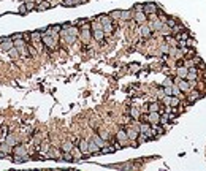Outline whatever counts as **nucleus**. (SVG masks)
<instances>
[{"instance_id":"a211bd4d","label":"nucleus","mask_w":206,"mask_h":171,"mask_svg":"<svg viewBox=\"0 0 206 171\" xmlns=\"http://www.w3.org/2000/svg\"><path fill=\"white\" fill-rule=\"evenodd\" d=\"M100 151H102V149H100V146L97 144L95 141H94V140L89 141V152H91V155H92V154H100Z\"/></svg>"},{"instance_id":"c85d7f7f","label":"nucleus","mask_w":206,"mask_h":171,"mask_svg":"<svg viewBox=\"0 0 206 171\" xmlns=\"http://www.w3.org/2000/svg\"><path fill=\"white\" fill-rule=\"evenodd\" d=\"M49 149H51V147H49V143H48V141H43V143H40V147H38V151H40L41 154H46Z\"/></svg>"},{"instance_id":"58836bf2","label":"nucleus","mask_w":206,"mask_h":171,"mask_svg":"<svg viewBox=\"0 0 206 171\" xmlns=\"http://www.w3.org/2000/svg\"><path fill=\"white\" fill-rule=\"evenodd\" d=\"M149 111H160V105L157 102H154L149 105Z\"/></svg>"},{"instance_id":"c03bdc74","label":"nucleus","mask_w":206,"mask_h":171,"mask_svg":"<svg viewBox=\"0 0 206 171\" xmlns=\"http://www.w3.org/2000/svg\"><path fill=\"white\" fill-rule=\"evenodd\" d=\"M19 13H21V14H27V13H29V10H27L25 3H24V5H21V7H19Z\"/></svg>"},{"instance_id":"f8f14e48","label":"nucleus","mask_w":206,"mask_h":171,"mask_svg":"<svg viewBox=\"0 0 206 171\" xmlns=\"http://www.w3.org/2000/svg\"><path fill=\"white\" fill-rule=\"evenodd\" d=\"M143 11L146 13L148 16L149 14H154V13H157L159 11V8H157V5L152 3V2H149V3H144V8H143Z\"/></svg>"},{"instance_id":"bb28decb","label":"nucleus","mask_w":206,"mask_h":171,"mask_svg":"<svg viewBox=\"0 0 206 171\" xmlns=\"http://www.w3.org/2000/svg\"><path fill=\"white\" fill-rule=\"evenodd\" d=\"M8 54L11 56V59H18V57H21V52H19V49L16 48V46H13V48H11L10 51H8Z\"/></svg>"},{"instance_id":"f704fd0d","label":"nucleus","mask_w":206,"mask_h":171,"mask_svg":"<svg viewBox=\"0 0 206 171\" xmlns=\"http://www.w3.org/2000/svg\"><path fill=\"white\" fill-rule=\"evenodd\" d=\"M187 38H189V32H186V30H182V32H179V34H176V40H178V41L187 40Z\"/></svg>"},{"instance_id":"e433bc0d","label":"nucleus","mask_w":206,"mask_h":171,"mask_svg":"<svg viewBox=\"0 0 206 171\" xmlns=\"http://www.w3.org/2000/svg\"><path fill=\"white\" fill-rule=\"evenodd\" d=\"M98 135H100V138H102L103 141H109V140H111V136H109V133H108L106 130H102Z\"/></svg>"},{"instance_id":"9b49d317","label":"nucleus","mask_w":206,"mask_h":171,"mask_svg":"<svg viewBox=\"0 0 206 171\" xmlns=\"http://www.w3.org/2000/svg\"><path fill=\"white\" fill-rule=\"evenodd\" d=\"M105 32H103V29H92V38L95 41H98V43H102L103 40H105Z\"/></svg>"},{"instance_id":"412c9836","label":"nucleus","mask_w":206,"mask_h":171,"mask_svg":"<svg viewBox=\"0 0 206 171\" xmlns=\"http://www.w3.org/2000/svg\"><path fill=\"white\" fill-rule=\"evenodd\" d=\"M129 114H130V117L132 119H135V120H138L140 119V116H141V109L140 108H130V111H129Z\"/></svg>"},{"instance_id":"79ce46f5","label":"nucleus","mask_w":206,"mask_h":171,"mask_svg":"<svg viewBox=\"0 0 206 171\" xmlns=\"http://www.w3.org/2000/svg\"><path fill=\"white\" fill-rule=\"evenodd\" d=\"M186 46H189V48H195L197 43H195V40H192V38H187V40H186Z\"/></svg>"},{"instance_id":"49530a36","label":"nucleus","mask_w":206,"mask_h":171,"mask_svg":"<svg viewBox=\"0 0 206 171\" xmlns=\"http://www.w3.org/2000/svg\"><path fill=\"white\" fill-rule=\"evenodd\" d=\"M166 24H168V25L171 27V29H173V27H175V25H176L178 22H176V21H175V19H168V21H166Z\"/></svg>"},{"instance_id":"c9c22d12","label":"nucleus","mask_w":206,"mask_h":171,"mask_svg":"<svg viewBox=\"0 0 206 171\" xmlns=\"http://www.w3.org/2000/svg\"><path fill=\"white\" fill-rule=\"evenodd\" d=\"M109 16H111V18H113V21H114V19L118 21V19H121L122 11H121V10H114V11H111V13H109Z\"/></svg>"},{"instance_id":"ddd939ff","label":"nucleus","mask_w":206,"mask_h":171,"mask_svg":"<svg viewBox=\"0 0 206 171\" xmlns=\"http://www.w3.org/2000/svg\"><path fill=\"white\" fill-rule=\"evenodd\" d=\"M76 146L81 149L82 155H91V152H89V141L87 140H79V143H78Z\"/></svg>"},{"instance_id":"7c9ffc66","label":"nucleus","mask_w":206,"mask_h":171,"mask_svg":"<svg viewBox=\"0 0 206 171\" xmlns=\"http://www.w3.org/2000/svg\"><path fill=\"white\" fill-rule=\"evenodd\" d=\"M62 5L64 7H76V5H79V0H62Z\"/></svg>"},{"instance_id":"a878e982","label":"nucleus","mask_w":206,"mask_h":171,"mask_svg":"<svg viewBox=\"0 0 206 171\" xmlns=\"http://www.w3.org/2000/svg\"><path fill=\"white\" fill-rule=\"evenodd\" d=\"M165 43H168L170 46H175V48H178V43H179V41L176 40V37L173 38L171 35H166V37H165Z\"/></svg>"},{"instance_id":"f3484780","label":"nucleus","mask_w":206,"mask_h":171,"mask_svg":"<svg viewBox=\"0 0 206 171\" xmlns=\"http://www.w3.org/2000/svg\"><path fill=\"white\" fill-rule=\"evenodd\" d=\"M187 75H189V68L186 67V65H181V67H178V70H176V76H179V78L186 79V78H187Z\"/></svg>"},{"instance_id":"aec40b11","label":"nucleus","mask_w":206,"mask_h":171,"mask_svg":"<svg viewBox=\"0 0 206 171\" xmlns=\"http://www.w3.org/2000/svg\"><path fill=\"white\" fill-rule=\"evenodd\" d=\"M30 40H32V43H37V41H41V40H43V34H41V30H37V32H32V34H30Z\"/></svg>"},{"instance_id":"39448f33","label":"nucleus","mask_w":206,"mask_h":171,"mask_svg":"<svg viewBox=\"0 0 206 171\" xmlns=\"http://www.w3.org/2000/svg\"><path fill=\"white\" fill-rule=\"evenodd\" d=\"M175 82H176L178 86H179V89H181L182 92H189V90L192 89V87H190V82H189V79H182V78H179V76H176Z\"/></svg>"},{"instance_id":"473e14b6","label":"nucleus","mask_w":206,"mask_h":171,"mask_svg":"<svg viewBox=\"0 0 206 171\" xmlns=\"http://www.w3.org/2000/svg\"><path fill=\"white\" fill-rule=\"evenodd\" d=\"M62 160H65V162H75V157L71 152H62Z\"/></svg>"},{"instance_id":"9d476101","label":"nucleus","mask_w":206,"mask_h":171,"mask_svg":"<svg viewBox=\"0 0 206 171\" xmlns=\"http://www.w3.org/2000/svg\"><path fill=\"white\" fill-rule=\"evenodd\" d=\"M148 122L151 124V125L160 124V113H159V111H149V114H148Z\"/></svg>"},{"instance_id":"1a4fd4ad","label":"nucleus","mask_w":206,"mask_h":171,"mask_svg":"<svg viewBox=\"0 0 206 171\" xmlns=\"http://www.w3.org/2000/svg\"><path fill=\"white\" fill-rule=\"evenodd\" d=\"M79 38H81V41L84 43V45H87L89 43V40L92 38V29H81V32H79Z\"/></svg>"},{"instance_id":"2f4dec72","label":"nucleus","mask_w":206,"mask_h":171,"mask_svg":"<svg viewBox=\"0 0 206 171\" xmlns=\"http://www.w3.org/2000/svg\"><path fill=\"white\" fill-rule=\"evenodd\" d=\"M179 103H181V98H179V97H176V95H171V102H170V106H173V108H178V106H179Z\"/></svg>"},{"instance_id":"7ed1b4c3","label":"nucleus","mask_w":206,"mask_h":171,"mask_svg":"<svg viewBox=\"0 0 206 171\" xmlns=\"http://www.w3.org/2000/svg\"><path fill=\"white\" fill-rule=\"evenodd\" d=\"M44 155H46V158H49V160H62V149L59 151V149H55V147H51Z\"/></svg>"},{"instance_id":"f03ea898","label":"nucleus","mask_w":206,"mask_h":171,"mask_svg":"<svg viewBox=\"0 0 206 171\" xmlns=\"http://www.w3.org/2000/svg\"><path fill=\"white\" fill-rule=\"evenodd\" d=\"M43 45H44V48L48 49V51H55L57 49V40H54V38L51 37V35H48V34H43Z\"/></svg>"},{"instance_id":"cd10ccee","label":"nucleus","mask_w":206,"mask_h":171,"mask_svg":"<svg viewBox=\"0 0 206 171\" xmlns=\"http://www.w3.org/2000/svg\"><path fill=\"white\" fill-rule=\"evenodd\" d=\"M171 89H173V95H176V97H179V98H184V97H186V95H182V90L179 89V86H178L176 82H175V84H173V87H171Z\"/></svg>"},{"instance_id":"5701e85b","label":"nucleus","mask_w":206,"mask_h":171,"mask_svg":"<svg viewBox=\"0 0 206 171\" xmlns=\"http://www.w3.org/2000/svg\"><path fill=\"white\" fill-rule=\"evenodd\" d=\"M5 143H7V144H10L11 147H14L16 144H18V140H16V136L14 135H7V138H5Z\"/></svg>"},{"instance_id":"c756f323","label":"nucleus","mask_w":206,"mask_h":171,"mask_svg":"<svg viewBox=\"0 0 206 171\" xmlns=\"http://www.w3.org/2000/svg\"><path fill=\"white\" fill-rule=\"evenodd\" d=\"M27 49H29V56H32V57H37L38 52H40L33 45H27Z\"/></svg>"},{"instance_id":"a18cd8bd","label":"nucleus","mask_w":206,"mask_h":171,"mask_svg":"<svg viewBox=\"0 0 206 171\" xmlns=\"http://www.w3.org/2000/svg\"><path fill=\"white\" fill-rule=\"evenodd\" d=\"M143 8H144V5H143V3H136V5H133V10H135V11H143Z\"/></svg>"},{"instance_id":"de8ad7c7","label":"nucleus","mask_w":206,"mask_h":171,"mask_svg":"<svg viewBox=\"0 0 206 171\" xmlns=\"http://www.w3.org/2000/svg\"><path fill=\"white\" fill-rule=\"evenodd\" d=\"M130 70L132 71H138V70H140V65H138V63H132L130 65Z\"/></svg>"},{"instance_id":"ea45409f","label":"nucleus","mask_w":206,"mask_h":171,"mask_svg":"<svg viewBox=\"0 0 206 171\" xmlns=\"http://www.w3.org/2000/svg\"><path fill=\"white\" fill-rule=\"evenodd\" d=\"M198 97H200V93H198V92H192L190 95H189V103H193Z\"/></svg>"},{"instance_id":"09e8293b","label":"nucleus","mask_w":206,"mask_h":171,"mask_svg":"<svg viewBox=\"0 0 206 171\" xmlns=\"http://www.w3.org/2000/svg\"><path fill=\"white\" fill-rule=\"evenodd\" d=\"M0 144H2V141H0Z\"/></svg>"},{"instance_id":"dca6fc26","label":"nucleus","mask_w":206,"mask_h":171,"mask_svg":"<svg viewBox=\"0 0 206 171\" xmlns=\"http://www.w3.org/2000/svg\"><path fill=\"white\" fill-rule=\"evenodd\" d=\"M148 24H149V27L152 29V32H157V30H160V29H162V25H163V22L160 21V18H159V19H155V21H149Z\"/></svg>"},{"instance_id":"72a5a7b5","label":"nucleus","mask_w":206,"mask_h":171,"mask_svg":"<svg viewBox=\"0 0 206 171\" xmlns=\"http://www.w3.org/2000/svg\"><path fill=\"white\" fill-rule=\"evenodd\" d=\"M116 151V147H111V146H108V144H105L103 147H102V151H100V154H113Z\"/></svg>"},{"instance_id":"37998d69","label":"nucleus","mask_w":206,"mask_h":171,"mask_svg":"<svg viewBox=\"0 0 206 171\" xmlns=\"http://www.w3.org/2000/svg\"><path fill=\"white\" fill-rule=\"evenodd\" d=\"M162 84H163V87H165V86H173V78H170V76H168V78H166Z\"/></svg>"},{"instance_id":"0eeeda50","label":"nucleus","mask_w":206,"mask_h":171,"mask_svg":"<svg viewBox=\"0 0 206 171\" xmlns=\"http://www.w3.org/2000/svg\"><path fill=\"white\" fill-rule=\"evenodd\" d=\"M133 21H135V24L141 25L144 22H148V14L144 11H135V14H133Z\"/></svg>"},{"instance_id":"f257e3e1","label":"nucleus","mask_w":206,"mask_h":171,"mask_svg":"<svg viewBox=\"0 0 206 171\" xmlns=\"http://www.w3.org/2000/svg\"><path fill=\"white\" fill-rule=\"evenodd\" d=\"M79 27H76L71 24L68 29H62V32H60V37H62V41H65L67 45H73V43L76 41V38L79 37Z\"/></svg>"},{"instance_id":"6e6552de","label":"nucleus","mask_w":206,"mask_h":171,"mask_svg":"<svg viewBox=\"0 0 206 171\" xmlns=\"http://www.w3.org/2000/svg\"><path fill=\"white\" fill-rule=\"evenodd\" d=\"M127 135H129V140L130 141H136L138 136H140V128H136V127H127Z\"/></svg>"},{"instance_id":"2eb2a0df","label":"nucleus","mask_w":206,"mask_h":171,"mask_svg":"<svg viewBox=\"0 0 206 171\" xmlns=\"http://www.w3.org/2000/svg\"><path fill=\"white\" fill-rule=\"evenodd\" d=\"M116 140H118V141L121 143V144H124V143L129 141V135H127V130L121 128V130L118 131V135H116Z\"/></svg>"},{"instance_id":"393cba45","label":"nucleus","mask_w":206,"mask_h":171,"mask_svg":"<svg viewBox=\"0 0 206 171\" xmlns=\"http://www.w3.org/2000/svg\"><path fill=\"white\" fill-rule=\"evenodd\" d=\"M27 160H30L29 154H27V155H13V162L14 163H24V162H27Z\"/></svg>"},{"instance_id":"20e7f679","label":"nucleus","mask_w":206,"mask_h":171,"mask_svg":"<svg viewBox=\"0 0 206 171\" xmlns=\"http://www.w3.org/2000/svg\"><path fill=\"white\" fill-rule=\"evenodd\" d=\"M0 43H2V49L5 52H8L10 49L14 46V41L11 37H0Z\"/></svg>"},{"instance_id":"4be33fe9","label":"nucleus","mask_w":206,"mask_h":171,"mask_svg":"<svg viewBox=\"0 0 206 171\" xmlns=\"http://www.w3.org/2000/svg\"><path fill=\"white\" fill-rule=\"evenodd\" d=\"M49 8H51V2H49V0H43V2H40L37 5L38 11H44V10H49Z\"/></svg>"},{"instance_id":"4468645a","label":"nucleus","mask_w":206,"mask_h":171,"mask_svg":"<svg viewBox=\"0 0 206 171\" xmlns=\"http://www.w3.org/2000/svg\"><path fill=\"white\" fill-rule=\"evenodd\" d=\"M27 147L24 144H16L13 147V155H27Z\"/></svg>"},{"instance_id":"4c0bfd02","label":"nucleus","mask_w":206,"mask_h":171,"mask_svg":"<svg viewBox=\"0 0 206 171\" xmlns=\"http://www.w3.org/2000/svg\"><path fill=\"white\" fill-rule=\"evenodd\" d=\"M130 18H132V11H129V10H127V11H122V16H121L122 21H129Z\"/></svg>"},{"instance_id":"b1692460","label":"nucleus","mask_w":206,"mask_h":171,"mask_svg":"<svg viewBox=\"0 0 206 171\" xmlns=\"http://www.w3.org/2000/svg\"><path fill=\"white\" fill-rule=\"evenodd\" d=\"M103 32H105V35H111V34L114 32V24H113V22L103 24Z\"/></svg>"},{"instance_id":"6ab92c4d","label":"nucleus","mask_w":206,"mask_h":171,"mask_svg":"<svg viewBox=\"0 0 206 171\" xmlns=\"http://www.w3.org/2000/svg\"><path fill=\"white\" fill-rule=\"evenodd\" d=\"M75 147V143L73 141H65L62 143V146H60V149H62V152H71Z\"/></svg>"},{"instance_id":"a19ab883","label":"nucleus","mask_w":206,"mask_h":171,"mask_svg":"<svg viewBox=\"0 0 206 171\" xmlns=\"http://www.w3.org/2000/svg\"><path fill=\"white\" fill-rule=\"evenodd\" d=\"M160 51H162L163 54H168L170 52V45H168V43H163V45L160 46Z\"/></svg>"},{"instance_id":"423d86ee","label":"nucleus","mask_w":206,"mask_h":171,"mask_svg":"<svg viewBox=\"0 0 206 171\" xmlns=\"http://www.w3.org/2000/svg\"><path fill=\"white\" fill-rule=\"evenodd\" d=\"M138 32H140V35H141L143 38H151V37H152V29L149 27L148 22L141 24V25H140V29H138Z\"/></svg>"}]
</instances>
